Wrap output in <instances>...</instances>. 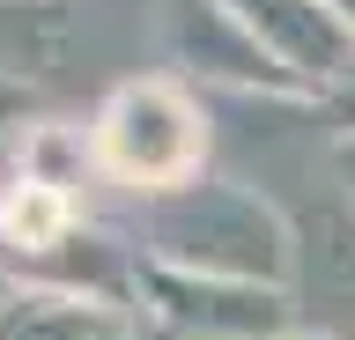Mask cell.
<instances>
[{
	"label": "cell",
	"mask_w": 355,
	"mask_h": 340,
	"mask_svg": "<svg viewBox=\"0 0 355 340\" xmlns=\"http://www.w3.org/2000/svg\"><path fill=\"white\" fill-rule=\"evenodd\" d=\"M222 8L282 60L304 96H340L355 82V23L340 15V0H222Z\"/></svg>",
	"instance_id": "obj_4"
},
{
	"label": "cell",
	"mask_w": 355,
	"mask_h": 340,
	"mask_svg": "<svg viewBox=\"0 0 355 340\" xmlns=\"http://www.w3.org/2000/svg\"><path fill=\"white\" fill-rule=\"evenodd\" d=\"M288 340H333V333H304V325H296V333H288Z\"/></svg>",
	"instance_id": "obj_12"
},
{
	"label": "cell",
	"mask_w": 355,
	"mask_h": 340,
	"mask_svg": "<svg viewBox=\"0 0 355 340\" xmlns=\"http://www.w3.org/2000/svg\"><path fill=\"white\" fill-rule=\"evenodd\" d=\"M326 104H333V111H340V126H355V82H348V89H340V96H326Z\"/></svg>",
	"instance_id": "obj_10"
},
{
	"label": "cell",
	"mask_w": 355,
	"mask_h": 340,
	"mask_svg": "<svg viewBox=\"0 0 355 340\" xmlns=\"http://www.w3.org/2000/svg\"><path fill=\"white\" fill-rule=\"evenodd\" d=\"M126 237L141 244V259L193 274H230V281H274L288 289L296 274V229L274 215V200H259L237 178H185L171 193L133 200Z\"/></svg>",
	"instance_id": "obj_1"
},
{
	"label": "cell",
	"mask_w": 355,
	"mask_h": 340,
	"mask_svg": "<svg viewBox=\"0 0 355 340\" xmlns=\"http://www.w3.org/2000/svg\"><path fill=\"white\" fill-rule=\"evenodd\" d=\"M0 340H141V318L119 296L22 281V289L0 296Z\"/></svg>",
	"instance_id": "obj_6"
},
{
	"label": "cell",
	"mask_w": 355,
	"mask_h": 340,
	"mask_svg": "<svg viewBox=\"0 0 355 340\" xmlns=\"http://www.w3.org/2000/svg\"><path fill=\"white\" fill-rule=\"evenodd\" d=\"M171 60L185 74H200V82H222V89H244V96L266 89V96H296V104H304V89L282 74V60H274L222 0H178V15H171Z\"/></svg>",
	"instance_id": "obj_5"
},
{
	"label": "cell",
	"mask_w": 355,
	"mask_h": 340,
	"mask_svg": "<svg viewBox=\"0 0 355 340\" xmlns=\"http://www.w3.org/2000/svg\"><path fill=\"white\" fill-rule=\"evenodd\" d=\"M89 215H82V193L60 178H44V170H30L22 163L15 178L0 185V251L8 259H37V251H52L60 237H74Z\"/></svg>",
	"instance_id": "obj_7"
},
{
	"label": "cell",
	"mask_w": 355,
	"mask_h": 340,
	"mask_svg": "<svg viewBox=\"0 0 355 340\" xmlns=\"http://www.w3.org/2000/svg\"><path fill=\"white\" fill-rule=\"evenodd\" d=\"M133 303L148 325L163 333H193V340H288L296 333V303L274 281H230V274H193V267H163L141 259Z\"/></svg>",
	"instance_id": "obj_3"
},
{
	"label": "cell",
	"mask_w": 355,
	"mask_h": 340,
	"mask_svg": "<svg viewBox=\"0 0 355 340\" xmlns=\"http://www.w3.org/2000/svg\"><path fill=\"white\" fill-rule=\"evenodd\" d=\"M326 170H333V185H340V193H348V207H355V126H340V134H333Z\"/></svg>",
	"instance_id": "obj_8"
},
{
	"label": "cell",
	"mask_w": 355,
	"mask_h": 340,
	"mask_svg": "<svg viewBox=\"0 0 355 340\" xmlns=\"http://www.w3.org/2000/svg\"><path fill=\"white\" fill-rule=\"evenodd\" d=\"M22 118H30V82L0 74V134H22Z\"/></svg>",
	"instance_id": "obj_9"
},
{
	"label": "cell",
	"mask_w": 355,
	"mask_h": 340,
	"mask_svg": "<svg viewBox=\"0 0 355 340\" xmlns=\"http://www.w3.org/2000/svg\"><path fill=\"white\" fill-rule=\"evenodd\" d=\"M148 340H193V333H163V325H148Z\"/></svg>",
	"instance_id": "obj_11"
},
{
	"label": "cell",
	"mask_w": 355,
	"mask_h": 340,
	"mask_svg": "<svg viewBox=\"0 0 355 340\" xmlns=\"http://www.w3.org/2000/svg\"><path fill=\"white\" fill-rule=\"evenodd\" d=\"M340 15H348V23H355V0H340Z\"/></svg>",
	"instance_id": "obj_13"
},
{
	"label": "cell",
	"mask_w": 355,
	"mask_h": 340,
	"mask_svg": "<svg viewBox=\"0 0 355 340\" xmlns=\"http://www.w3.org/2000/svg\"><path fill=\"white\" fill-rule=\"evenodd\" d=\"M89 156H96V178L119 185L126 200L171 193L207 163V111L178 74H126L89 118Z\"/></svg>",
	"instance_id": "obj_2"
}]
</instances>
